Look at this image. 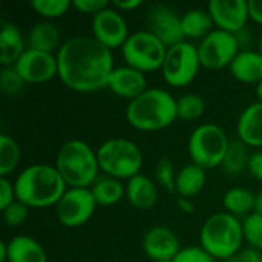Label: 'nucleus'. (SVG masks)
<instances>
[{"label": "nucleus", "instance_id": "obj_28", "mask_svg": "<svg viewBox=\"0 0 262 262\" xmlns=\"http://www.w3.org/2000/svg\"><path fill=\"white\" fill-rule=\"evenodd\" d=\"M249 160L250 157L247 152V146L241 140H235V141H230L221 166L227 175L238 177L244 172L246 167H249Z\"/></svg>", "mask_w": 262, "mask_h": 262}, {"label": "nucleus", "instance_id": "obj_15", "mask_svg": "<svg viewBox=\"0 0 262 262\" xmlns=\"http://www.w3.org/2000/svg\"><path fill=\"white\" fill-rule=\"evenodd\" d=\"M149 31L160 38L166 48H172L184 41L181 17L166 5H155L150 8L149 15Z\"/></svg>", "mask_w": 262, "mask_h": 262}, {"label": "nucleus", "instance_id": "obj_42", "mask_svg": "<svg viewBox=\"0 0 262 262\" xmlns=\"http://www.w3.org/2000/svg\"><path fill=\"white\" fill-rule=\"evenodd\" d=\"M250 18L262 25V0H250L249 2Z\"/></svg>", "mask_w": 262, "mask_h": 262}, {"label": "nucleus", "instance_id": "obj_34", "mask_svg": "<svg viewBox=\"0 0 262 262\" xmlns=\"http://www.w3.org/2000/svg\"><path fill=\"white\" fill-rule=\"evenodd\" d=\"M26 81L20 77V74L17 72V69L14 66H5L0 71V89L6 94V95H17L23 91Z\"/></svg>", "mask_w": 262, "mask_h": 262}, {"label": "nucleus", "instance_id": "obj_19", "mask_svg": "<svg viewBox=\"0 0 262 262\" xmlns=\"http://www.w3.org/2000/svg\"><path fill=\"white\" fill-rule=\"evenodd\" d=\"M126 196L135 209L147 210L154 207L158 200L157 183L144 175H137L127 181Z\"/></svg>", "mask_w": 262, "mask_h": 262}, {"label": "nucleus", "instance_id": "obj_45", "mask_svg": "<svg viewBox=\"0 0 262 262\" xmlns=\"http://www.w3.org/2000/svg\"><path fill=\"white\" fill-rule=\"evenodd\" d=\"M255 212L262 215V192L259 195H256V206H255Z\"/></svg>", "mask_w": 262, "mask_h": 262}, {"label": "nucleus", "instance_id": "obj_43", "mask_svg": "<svg viewBox=\"0 0 262 262\" xmlns=\"http://www.w3.org/2000/svg\"><path fill=\"white\" fill-rule=\"evenodd\" d=\"M177 204H178V207H180L184 213H193V212H195V206H193V203H192L190 198L178 196V198H177Z\"/></svg>", "mask_w": 262, "mask_h": 262}, {"label": "nucleus", "instance_id": "obj_36", "mask_svg": "<svg viewBox=\"0 0 262 262\" xmlns=\"http://www.w3.org/2000/svg\"><path fill=\"white\" fill-rule=\"evenodd\" d=\"M172 262H216L203 247H184Z\"/></svg>", "mask_w": 262, "mask_h": 262}, {"label": "nucleus", "instance_id": "obj_10", "mask_svg": "<svg viewBox=\"0 0 262 262\" xmlns=\"http://www.w3.org/2000/svg\"><path fill=\"white\" fill-rule=\"evenodd\" d=\"M97 206L91 189L71 187L55 204V215L61 226L74 229L86 224L92 218Z\"/></svg>", "mask_w": 262, "mask_h": 262}, {"label": "nucleus", "instance_id": "obj_44", "mask_svg": "<svg viewBox=\"0 0 262 262\" xmlns=\"http://www.w3.org/2000/svg\"><path fill=\"white\" fill-rule=\"evenodd\" d=\"M0 262H8V243H0Z\"/></svg>", "mask_w": 262, "mask_h": 262}, {"label": "nucleus", "instance_id": "obj_22", "mask_svg": "<svg viewBox=\"0 0 262 262\" xmlns=\"http://www.w3.org/2000/svg\"><path fill=\"white\" fill-rule=\"evenodd\" d=\"M61 32L51 20H41L35 23L28 34V46L29 49L43 51L52 54L55 49H60Z\"/></svg>", "mask_w": 262, "mask_h": 262}, {"label": "nucleus", "instance_id": "obj_30", "mask_svg": "<svg viewBox=\"0 0 262 262\" xmlns=\"http://www.w3.org/2000/svg\"><path fill=\"white\" fill-rule=\"evenodd\" d=\"M206 111L204 100L196 94H186L177 100V114L178 118L184 121H195L198 120Z\"/></svg>", "mask_w": 262, "mask_h": 262}, {"label": "nucleus", "instance_id": "obj_21", "mask_svg": "<svg viewBox=\"0 0 262 262\" xmlns=\"http://www.w3.org/2000/svg\"><path fill=\"white\" fill-rule=\"evenodd\" d=\"M232 75L243 83L262 81V54L256 51H241L230 64Z\"/></svg>", "mask_w": 262, "mask_h": 262}, {"label": "nucleus", "instance_id": "obj_38", "mask_svg": "<svg viewBox=\"0 0 262 262\" xmlns=\"http://www.w3.org/2000/svg\"><path fill=\"white\" fill-rule=\"evenodd\" d=\"M15 190H14V184L5 178L0 177V209L5 210L8 206H11L15 201Z\"/></svg>", "mask_w": 262, "mask_h": 262}, {"label": "nucleus", "instance_id": "obj_17", "mask_svg": "<svg viewBox=\"0 0 262 262\" xmlns=\"http://www.w3.org/2000/svg\"><path fill=\"white\" fill-rule=\"evenodd\" d=\"M107 88L115 95L121 98H127V100H134L149 89L144 72L134 69L130 66L115 68L109 78Z\"/></svg>", "mask_w": 262, "mask_h": 262}, {"label": "nucleus", "instance_id": "obj_47", "mask_svg": "<svg viewBox=\"0 0 262 262\" xmlns=\"http://www.w3.org/2000/svg\"><path fill=\"white\" fill-rule=\"evenodd\" d=\"M259 49H261L259 52H261V54H262V37H261V43H259Z\"/></svg>", "mask_w": 262, "mask_h": 262}, {"label": "nucleus", "instance_id": "obj_3", "mask_svg": "<svg viewBox=\"0 0 262 262\" xmlns=\"http://www.w3.org/2000/svg\"><path fill=\"white\" fill-rule=\"evenodd\" d=\"M178 118L177 100L164 89L149 88L126 107L127 123L138 130H161Z\"/></svg>", "mask_w": 262, "mask_h": 262}, {"label": "nucleus", "instance_id": "obj_37", "mask_svg": "<svg viewBox=\"0 0 262 262\" xmlns=\"http://www.w3.org/2000/svg\"><path fill=\"white\" fill-rule=\"evenodd\" d=\"M72 6L83 14L95 15V14L101 12L103 9H106L107 6H111V3L106 0H74Z\"/></svg>", "mask_w": 262, "mask_h": 262}, {"label": "nucleus", "instance_id": "obj_6", "mask_svg": "<svg viewBox=\"0 0 262 262\" xmlns=\"http://www.w3.org/2000/svg\"><path fill=\"white\" fill-rule=\"evenodd\" d=\"M100 169L112 178L130 180L140 175L143 155L138 146L124 138H111L97 150Z\"/></svg>", "mask_w": 262, "mask_h": 262}, {"label": "nucleus", "instance_id": "obj_5", "mask_svg": "<svg viewBox=\"0 0 262 262\" xmlns=\"http://www.w3.org/2000/svg\"><path fill=\"white\" fill-rule=\"evenodd\" d=\"M243 241V223L227 212L212 215L201 227V247L215 259L226 261L236 255L241 250Z\"/></svg>", "mask_w": 262, "mask_h": 262}, {"label": "nucleus", "instance_id": "obj_18", "mask_svg": "<svg viewBox=\"0 0 262 262\" xmlns=\"http://www.w3.org/2000/svg\"><path fill=\"white\" fill-rule=\"evenodd\" d=\"M238 137L250 147H262V103L246 107L238 120Z\"/></svg>", "mask_w": 262, "mask_h": 262}, {"label": "nucleus", "instance_id": "obj_1", "mask_svg": "<svg viewBox=\"0 0 262 262\" xmlns=\"http://www.w3.org/2000/svg\"><path fill=\"white\" fill-rule=\"evenodd\" d=\"M58 77L61 83L75 92H94L107 88L114 72L111 49L94 37H72L57 51Z\"/></svg>", "mask_w": 262, "mask_h": 262}, {"label": "nucleus", "instance_id": "obj_29", "mask_svg": "<svg viewBox=\"0 0 262 262\" xmlns=\"http://www.w3.org/2000/svg\"><path fill=\"white\" fill-rule=\"evenodd\" d=\"M20 147L15 140L8 135H0V177H8L18 164Z\"/></svg>", "mask_w": 262, "mask_h": 262}, {"label": "nucleus", "instance_id": "obj_25", "mask_svg": "<svg viewBox=\"0 0 262 262\" xmlns=\"http://www.w3.org/2000/svg\"><path fill=\"white\" fill-rule=\"evenodd\" d=\"M223 204L227 213L233 216H249L255 212L256 195L244 187H232L224 193Z\"/></svg>", "mask_w": 262, "mask_h": 262}, {"label": "nucleus", "instance_id": "obj_4", "mask_svg": "<svg viewBox=\"0 0 262 262\" xmlns=\"http://www.w3.org/2000/svg\"><path fill=\"white\" fill-rule=\"evenodd\" d=\"M55 169L69 187H84L98 180L97 152L81 140H69L63 143L55 157Z\"/></svg>", "mask_w": 262, "mask_h": 262}, {"label": "nucleus", "instance_id": "obj_26", "mask_svg": "<svg viewBox=\"0 0 262 262\" xmlns=\"http://www.w3.org/2000/svg\"><path fill=\"white\" fill-rule=\"evenodd\" d=\"M181 23H183L184 37L201 38V40L212 32V28L215 25L210 12L207 9H201V8L187 11L181 17Z\"/></svg>", "mask_w": 262, "mask_h": 262}, {"label": "nucleus", "instance_id": "obj_11", "mask_svg": "<svg viewBox=\"0 0 262 262\" xmlns=\"http://www.w3.org/2000/svg\"><path fill=\"white\" fill-rule=\"evenodd\" d=\"M239 54V41L235 34L216 29L204 37L198 46L201 66L207 69H221L230 66Z\"/></svg>", "mask_w": 262, "mask_h": 262}, {"label": "nucleus", "instance_id": "obj_20", "mask_svg": "<svg viewBox=\"0 0 262 262\" xmlns=\"http://www.w3.org/2000/svg\"><path fill=\"white\" fill-rule=\"evenodd\" d=\"M25 40L20 29L9 21H3L0 31V63L2 66H14L25 52Z\"/></svg>", "mask_w": 262, "mask_h": 262}, {"label": "nucleus", "instance_id": "obj_27", "mask_svg": "<svg viewBox=\"0 0 262 262\" xmlns=\"http://www.w3.org/2000/svg\"><path fill=\"white\" fill-rule=\"evenodd\" d=\"M91 190L98 206H114L126 195V189L121 181L112 177L98 178Z\"/></svg>", "mask_w": 262, "mask_h": 262}, {"label": "nucleus", "instance_id": "obj_12", "mask_svg": "<svg viewBox=\"0 0 262 262\" xmlns=\"http://www.w3.org/2000/svg\"><path fill=\"white\" fill-rule=\"evenodd\" d=\"M92 37L107 49L123 48L129 38L127 25L120 11L112 5L92 17Z\"/></svg>", "mask_w": 262, "mask_h": 262}, {"label": "nucleus", "instance_id": "obj_35", "mask_svg": "<svg viewBox=\"0 0 262 262\" xmlns=\"http://www.w3.org/2000/svg\"><path fill=\"white\" fill-rule=\"evenodd\" d=\"M28 206L15 200L11 206H8L3 212V221L8 227H18L28 218Z\"/></svg>", "mask_w": 262, "mask_h": 262}, {"label": "nucleus", "instance_id": "obj_13", "mask_svg": "<svg viewBox=\"0 0 262 262\" xmlns=\"http://www.w3.org/2000/svg\"><path fill=\"white\" fill-rule=\"evenodd\" d=\"M14 68L26 83H45L58 75L57 55L29 48L21 54Z\"/></svg>", "mask_w": 262, "mask_h": 262}, {"label": "nucleus", "instance_id": "obj_23", "mask_svg": "<svg viewBox=\"0 0 262 262\" xmlns=\"http://www.w3.org/2000/svg\"><path fill=\"white\" fill-rule=\"evenodd\" d=\"M8 262H48V256L38 241L20 235L8 241Z\"/></svg>", "mask_w": 262, "mask_h": 262}, {"label": "nucleus", "instance_id": "obj_8", "mask_svg": "<svg viewBox=\"0 0 262 262\" xmlns=\"http://www.w3.org/2000/svg\"><path fill=\"white\" fill-rule=\"evenodd\" d=\"M121 51L127 66L150 72L163 68L167 48L150 31H138L129 35Z\"/></svg>", "mask_w": 262, "mask_h": 262}, {"label": "nucleus", "instance_id": "obj_33", "mask_svg": "<svg viewBox=\"0 0 262 262\" xmlns=\"http://www.w3.org/2000/svg\"><path fill=\"white\" fill-rule=\"evenodd\" d=\"M155 180L157 184L164 187L170 193H177V173L173 163L167 158L163 157L158 160L157 167H155Z\"/></svg>", "mask_w": 262, "mask_h": 262}, {"label": "nucleus", "instance_id": "obj_14", "mask_svg": "<svg viewBox=\"0 0 262 262\" xmlns=\"http://www.w3.org/2000/svg\"><path fill=\"white\" fill-rule=\"evenodd\" d=\"M207 11L218 29L230 34L241 32L250 18L249 2L244 0H212L209 2Z\"/></svg>", "mask_w": 262, "mask_h": 262}, {"label": "nucleus", "instance_id": "obj_7", "mask_svg": "<svg viewBox=\"0 0 262 262\" xmlns=\"http://www.w3.org/2000/svg\"><path fill=\"white\" fill-rule=\"evenodd\" d=\"M226 132L212 123L198 126L189 138V155L193 164L203 169H213L223 164L229 149Z\"/></svg>", "mask_w": 262, "mask_h": 262}, {"label": "nucleus", "instance_id": "obj_16", "mask_svg": "<svg viewBox=\"0 0 262 262\" xmlns=\"http://www.w3.org/2000/svg\"><path fill=\"white\" fill-rule=\"evenodd\" d=\"M143 250L155 262H172L181 252L175 232L164 226H157L146 232L143 238Z\"/></svg>", "mask_w": 262, "mask_h": 262}, {"label": "nucleus", "instance_id": "obj_2", "mask_svg": "<svg viewBox=\"0 0 262 262\" xmlns=\"http://www.w3.org/2000/svg\"><path fill=\"white\" fill-rule=\"evenodd\" d=\"M14 190L20 203L41 209L55 206L68 189L55 166L32 164L18 173L14 181Z\"/></svg>", "mask_w": 262, "mask_h": 262}, {"label": "nucleus", "instance_id": "obj_31", "mask_svg": "<svg viewBox=\"0 0 262 262\" xmlns=\"http://www.w3.org/2000/svg\"><path fill=\"white\" fill-rule=\"evenodd\" d=\"M72 6L69 0H32L31 8L46 20L61 17Z\"/></svg>", "mask_w": 262, "mask_h": 262}, {"label": "nucleus", "instance_id": "obj_24", "mask_svg": "<svg viewBox=\"0 0 262 262\" xmlns=\"http://www.w3.org/2000/svg\"><path fill=\"white\" fill-rule=\"evenodd\" d=\"M206 180V169L193 163L184 166L180 172H177V195L183 198H192L198 195L203 190Z\"/></svg>", "mask_w": 262, "mask_h": 262}, {"label": "nucleus", "instance_id": "obj_41", "mask_svg": "<svg viewBox=\"0 0 262 262\" xmlns=\"http://www.w3.org/2000/svg\"><path fill=\"white\" fill-rule=\"evenodd\" d=\"M111 5H112L117 11H132V9H137L138 6H141L143 2H141V0H123V2L114 0Z\"/></svg>", "mask_w": 262, "mask_h": 262}, {"label": "nucleus", "instance_id": "obj_9", "mask_svg": "<svg viewBox=\"0 0 262 262\" xmlns=\"http://www.w3.org/2000/svg\"><path fill=\"white\" fill-rule=\"evenodd\" d=\"M200 66L198 48L184 40L172 48H167L161 72L170 86L181 88L193 81Z\"/></svg>", "mask_w": 262, "mask_h": 262}, {"label": "nucleus", "instance_id": "obj_46", "mask_svg": "<svg viewBox=\"0 0 262 262\" xmlns=\"http://www.w3.org/2000/svg\"><path fill=\"white\" fill-rule=\"evenodd\" d=\"M256 95H258L259 101L262 103V81L261 83H258V86H256Z\"/></svg>", "mask_w": 262, "mask_h": 262}, {"label": "nucleus", "instance_id": "obj_39", "mask_svg": "<svg viewBox=\"0 0 262 262\" xmlns=\"http://www.w3.org/2000/svg\"><path fill=\"white\" fill-rule=\"evenodd\" d=\"M224 262H262V252L253 247L241 249L236 255L230 256Z\"/></svg>", "mask_w": 262, "mask_h": 262}, {"label": "nucleus", "instance_id": "obj_40", "mask_svg": "<svg viewBox=\"0 0 262 262\" xmlns=\"http://www.w3.org/2000/svg\"><path fill=\"white\" fill-rule=\"evenodd\" d=\"M250 173L256 178L262 181V152H256L253 155H250V160H249V167Z\"/></svg>", "mask_w": 262, "mask_h": 262}, {"label": "nucleus", "instance_id": "obj_32", "mask_svg": "<svg viewBox=\"0 0 262 262\" xmlns=\"http://www.w3.org/2000/svg\"><path fill=\"white\" fill-rule=\"evenodd\" d=\"M244 239L250 247L262 252V215L253 212L243 221Z\"/></svg>", "mask_w": 262, "mask_h": 262}]
</instances>
